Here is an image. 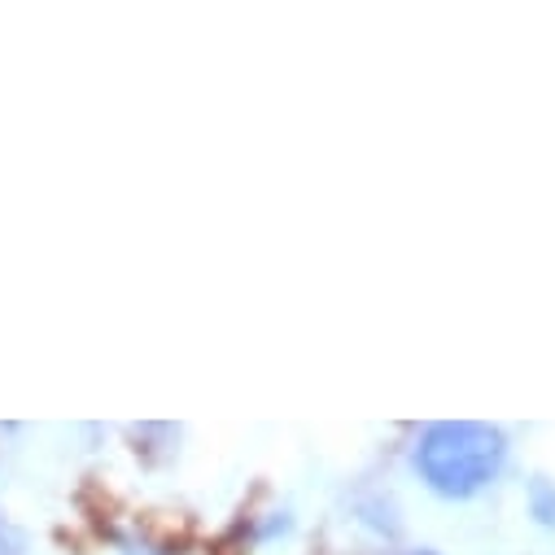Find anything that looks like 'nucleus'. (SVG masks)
Returning a JSON list of instances; mask_svg holds the SVG:
<instances>
[{"label":"nucleus","mask_w":555,"mask_h":555,"mask_svg":"<svg viewBox=\"0 0 555 555\" xmlns=\"http://www.w3.org/2000/svg\"><path fill=\"white\" fill-rule=\"evenodd\" d=\"M411 555H438V551H411Z\"/></svg>","instance_id":"nucleus-4"},{"label":"nucleus","mask_w":555,"mask_h":555,"mask_svg":"<svg viewBox=\"0 0 555 555\" xmlns=\"http://www.w3.org/2000/svg\"><path fill=\"white\" fill-rule=\"evenodd\" d=\"M0 555H27V533L0 512Z\"/></svg>","instance_id":"nucleus-3"},{"label":"nucleus","mask_w":555,"mask_h":555,"mask_svg":"<svg viewBox=\"0 0 555 555\" xmlns=\"http://www.w3.org/2000/svg\"><path fill=\"white\" fill-rule=\"evenodd\" d=\"M529 507H533L538 525H551L555 529V486L546 477H533L529 481Z\"/></svg>","instance_id":"nucleus-2"},{"label":"nucleus","mask_w":555,"mask_h":555,"mask_svg":"<svg viewBox=\"0 0 555 555\" xmlns=\"http://www.w3.org/2000/svg\"><path fill=\"white\" fill-rule=\"evenodd\" d=\"M421 481L442 499H473L499 481L507 464V438L494 425L477 421H442L429 425L411 451Z\"/></svg>","instance_id":"nucleus-1"}]
</instances>
